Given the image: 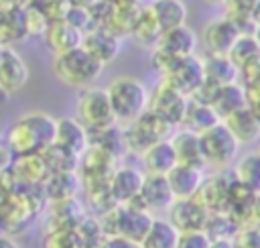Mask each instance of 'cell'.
Returning a JSON list of instances; mask_svg holds the SVG:
<instances>
[{"label":"cell","mask_w":260,"mask_h":248,"mask_svg":"<svg viewBox=\"0 0 260 248\" xmlns=\"http://www.w3.org/2000/svg\"><path fill=\"white\" fill-rule=\"evenodd\" d=\"M55 132L57 120L53 116L47 112H28L8 126L4 142L10 146L14 157L41 154L55 142Z\"/></svg>","instance_id":"1"},{"label":"cell","mask_w":260,"mask_h":248,"mask_svg":"<svg viewBox=\"0 0 260 248\" xmlns=\"http://www.w3.org/2000/svg\"><path fill=\"white\" fill-rule=\"evenodd\" d=\"M106 65H102L93 55H89L83 47L69 51L65 55H57L51 61V71L57 81H61L67 87L75 89H87L91 87L98 77L102 75Z\"/></svg>","instance_id":"2"},{"label":"cell","mask_w":260,"mask_h":248,"mask_svg":"<svg viewBox=\"0 0 260 248\" xmlns=\"http://www.w3.org/2000/svg\"><path fill=\"white\" fill-rule=\"evenodd\" d=\"M116 120L120 126H126L134 120H138L142 114L148 112V102H150V91L146 85L130 75H120L110 81L106 87Z\"/></svg>","instance_id":"3"},{"label":"cell","mask_w":260,"mask_h":248,"mask_svg":"<svg viewBox=\"0 0 260 248\" xmlns=\"http://www.w3.org/2000/svg\"><path fill=\"white\" fill-rule=\"evenodd\" d=\"M154 218L156 215L148 213L136 203H124V205H116L110 211H106L100 218V222L108 238H126V240L140 244L144 236L148 234Z\"/></svg>","instance_id":"4"},{"label":"cell","mask_w":260,"mask_h":248,"mask_svg":"<svg viewBox=\"0 0 260 248\" xmlns=\"http://www.w3.org/2000/svg\"><path fill=\"white\" fill-rule=\"evenodd\" d=\"M75 114H77V120L89 130V134L118 124L110 96H108V89L95 87V85L81 89L77 94Z\"/></svg>","instance_id":"5"},{"label":"cell","mask_w":260,"mask_h":248,"mask_svg":"<svg viewBox=\"0 0 260 248\" xmlns=\"http://www.w3.org/2000/svg\"><path fill=\"white\" fill-rule=\"evenodd\" d=\"M199 138H201L203 161L207 167L223 173L225 169L236 165L240 142L236 140V136L230 132V128L223 122H219L213 128H209L207 132L199 134Z\"/></svg>","instance_id":"6"},{"label":"cell","mask_w":260,"mask_h":248,"mask_svg":"<svg viewBox=\"0 0 260 248\" xmlns=\"http://www.w3.org/2000/svg\"><path fill=\"white\" fill-rule=\"evenodd\" d=\"M122 128H124V140H126L128 152H134L138 157H142L156 142L167 140V138L173 136L171 134L173 128L150 112L142 114L138 120H134V122H130Z\"/></svg>","instance_id":"7"},{"label":"cell","mask_w":260,"mask_h":248,"mask_svg":"<svg viewBox=\"0 0 260 248\" xmlns=\"http://www.w3.org/2000/svg\"><path fill=\"white\" fill-rule=\"evenodd\" d=\"M189 102H191L189 96L181 94L179 89H175L173 85H169L167 81L160 79L158 85L150 91L148 112L154 114L156 118H160L171 128H179V126H183Z\"/></svg>","instance_id":"8"},{"label":"cell","mask_w":260,"mask_h":248,"mask_svg":"<svg viewBox=\"0 0 260 248\" xmlns=\"http://www.w3.org/2000/svg\"><path fill=\"white\" fill-rule=\"evenodd\" d=\"M162 81L173 85L185 96H193L205 81L203 73V59L199 55H189L181 59H173L169 69L162 73Z\"/></svg>","instance_id":"9"},{"label":"cell","mask_w":260,"mask_h":248,"mask_svg":"<svg viewBox=\"0 0 260 248\" xmlns=\"http://www.w3.org/2000/svg\"><path fill=\"white\" fill-rule=\"evenodd\" d=\"M138 207L146 209L148 213H169L171 205L175 203V195H173V189L169 185V179L167 175H146L144 177V183H142V189H140V195L136 201Z\"/></svg>","instance_id":"10"},{"label":"cell","mask_w":260,"mask_h":248,"mask_svg":"<svg viewBox=\"0 0 260 248\" xmlns=\"http://www.w3.org/2000/svg\"><path fill=\"white\" fill-rule=\"evenodd\" d=\"M181 234L185 232H205L207 220H209V211L203 207V203L197 197L191 199H175V203L169 209V218H167Z\"/></svg>","instance_id":"11"},{"label":"cell","mask_w":260,"mask_h":248,"mask_svg":"<svg viewBox=\"0 0 260 248\" xmlns=\"http://www.w3.org/2000/svg\"><path fill=\"white\" fill-rule=\"evenodd\" d=\"M28 81V65L18 55L14 47H6L0 51V91L16 94Z\"/></svg>","instance_id":"12"},{"label":"cell","mask_w":260,"mask_h":248,"mask_svg":"<svg viewBox=\"0 0 260 248\" xmlns=\"http://www.w3.org/2000/svg\"><path fill=\"white\" fill-rule=\"evenodd\" d=\"M238 37L240 33L228 16L209 20L201 33V41H203L207 55H228L234 43L238 41Z\"/></svg>","instance_id":"13"},{"label":"cell","mask_w":260,"mask_h":248,"mask_svg":"<svg viewBox=\"0 0 260 248\" xmlns=\"http://www.w3.org/2000/svg\"><path fill=\"white\" fill-rule=\"evenodd\" d=\"M144 177H146V173L136 167H130V165L116 167L110 177V191H112V197L116 199V203L124 205V203L136 201L140 195Z\"/></svg>","instance_id":"14"},{"label":"cell","mask_w":260,"mask_h":248,"mask_svg":"<svg viewBox=\"0 0 260 248\" xmlns=\"http://www.w3.org/2000/svg\"><path fill=\"white\" fill-rule=\"evenodd\" d=\"M55 144L81 159L85 154V150L91 146V136H89V130L77 118L65 116V118L57 120Z\"/></svg>","instance_id":"15"},{"label":"cell","mask_w":260,"mask_h":248,"mask_svg":"<svg viewBox=\"0 0 260 248\" xmlns=\"http://www.w3.org/2000/svg\"><path fill=\"white\" fill-rule=\"evenodd\" d=\"M197 43H199V39H197L195 30L187 24H181V26L165 30L152 51H160L173 59H181V57L195 55Z\"/></svg>","instance_id":"16"},{"label":"cell","mask_w":260,"mask_h":248,"mask_svg":"<svg viewBox=\"0 0 260 248\" xmlns=\"http://www.w3.org/2000/svg\"><path fill=\"white\" fill-rule=\"evenodd\" d=\"M232 181H234V177L228 179L223 173L205 177V181H203V185L197 193V199L203 203V207L209 213H223V211L228 213Z\"/></svg>","instance_id":"17"},{"label":"cell","mask_w":260,"mask_h":248,"mask_svg":"<svg viewBox=\"0 0 260 248\" xmlns=\"http://www.w3.org/2000/svg\"><path fill=\"white\" fill-rule=\"evenodd\" d=\"M89 55H93L102 65L112 63L120 49H122V39L114 35L112 30L106 28H93L83 35V45H81Z\"/></svg>","instance_id":"18"},{"label":"cell","mask_w":260,"mask_h":248,"mask_svg":"<svg viewBox=\"0 0 260 248\" xmlns=\"http://www.w3.org/2000/svg\"><path fill=\"white\" fill-rule=\"evenodd\" d=\"M167 179H169L175 199H191V197H197V193L205 181V173L201 167L177 165L167 175Z\"/></svg>","instance_id":"19"},{"label":"cell","mask_w":260,"mask_h":248,"mask_svg":"<svg viewBox=\"0 0 260 248\" xmlns=\"http://www.w3.org/2000/svg\"><path fill=\"white\" fill-rule=\"evenodd\" d=\"M45 45L49 47V51L55 57L65 55L83 45V33H79L67 20H53L45 33Z\"/></svg>","instance_id":"20"},{"label":"cell","mask_w":260,"mask_h":248,"mask_svg":"<svg viewBox=\"0 0 260 248\" xmlns=\"http://www.w3.org/2000/svg\"><path fill=\"white\" fill-rule=\"evenodd\" d=\"M209 106L215 110V114L223 122L228 116H232L234 112H238V110H242V108L248 106V98H246L244 85L238 81V83L215 87L213 94H211V98H209Z\"/></svg>","instance_id":"21"},{"label":"cell","mask_w":260,"mask_h":248,"mask_svg":"<svg viewBox=\"0 0 260 248\" xmlns=\"http://www.w3.org/2000/svg\"><path fill=\"white\" fill-rule=\"evenodd\" d=\"M171 142H173V148H175L179 165H191V167H201V169L205 167L199 134L181 128V130L173 132Z\"/></svg>","instance_id":"22"},{"label":"cell","mask_w":260,"mask_h":248,"mask_svg":"<svg viewBox=\"0 0 260 248\" xmlns=\"http://www.w3.org/2000/svg\"><path fill=\"white\" fill-rule=\"evenodd\" d=\"M140 159H142V167L146 175H169L179 165L171 138L156 142Z\"/></svg>","instance_id":"23"},{"label":"cell","mask_w":260,"mask_h":248,"mask_svg":"<svg viewBox=\"0 0 260 248\" xmlns=\"http://www.w3.org/2000/svg\"><path fill=\"white\" fill-rule=\"evenodd\" d=\"M223 124L230 128V132L236 136V140L242 144H254L260 140V122L254 116V112L246 106L238 112H234L232 116H228L223 120Z\"/></svg>","instance_id":"24"},{"label":"cell","mask_w":260,"mask_h":248,"mask_svg":"<svg viewBox=\"0 0 260 248\" xmlns=\"http://www.w3.org/2000/svg\"><path fill=\"white\" fill-rule=\"evenodd\" d=\"M203 73H205V81L215 87L238 83L240 79V69L230 61L228 55H205Z\"/></svg>","instance_id":"25"},{"label":"cell","mask_w":260,"mask_h":248,"mask_svg":"<svg viewBox=\"0 0 260 248\" xmlns=\"http://www.w3.org/2000/svg\"><path fill=\"white\" fill-rule=\"evenodd\" d=\"M26 37H28V30H26L24 8L0 12V49L12 47L14 43L24 41Z\"/></svg>","instance_id":"26"},{"label":"cell","mask_w":260,"mask_h":248,"mask_svg":"<svg viewBox=\"0 0 260 248\" xmlns=\"http://www.w3.org/2000/svg\"><path fill=\"white\" fill-rule=\"evenodd\" d=\"M148 8L154 14L156 22L160 24L162 33L169 28L181 26L187 20V6L183 0H152Z\"/></svg>","instance_id":"27"},{"label":"cell","mask_w":260,"mask_h":248,"mask_svg":"<svg viewBox=\"0 0 260 248\" xmlns=\"http://www.w3.org/2000/svg\"><path fill=\"white\" fill-rule=\"evenodd\" d=\"M12 173L16 179L28 183V185H37V183H45L51 177V169L47 167L43 154H28V157H16Z\"/></svg>","instance_id":"28"},{"label":"cell","mask_w":260,"mask_h":248,"mask_svg":"<svg viewBox=\"0 0 260 248\" xmlns=\"http://www.w3.org/2000/svg\"><path fill=\"white\" fill-rule=\"evenodd\" d=\"M130 35H132L134 41H136L140 47H144V49H154V47H156V43H158V39H160V35H162V28H160V24L156 22L154 14L150 12L148 4L138 12V16H136V20H134V24H132V33H130Z\"/></svg>","instance_id":"29"},{"label":"cell","mask_w":260,"mask_h":248,"mask_svg":"<svg viewBox=\"0 0 260 248\" xmlns=\"http://www.w3.org/2000/svg\"><path fill=\"white\" fill-rule=\"evenodd\" d=\"M219 122H221L219 116L215 114V110L209 104L191 100L189 108H187V114H185V120H183V128L191 130L195 134H203V132H207L209 128H213Z\"/></svg>","instance_id":"30"},{"label":"cell","mask_w":260,"mask_h":248,"mask_svg":"<svg viewBox=\"0 0 260 248\" xmlns=\"http://www.w3.org/2000/svg\"><path fill=\"white\" fill-rule=\"evenodd\" d=\"M181 232L167 220V218H154L148 234L140 242L142 248H177Z\"/></svg>","instance_id":"31"},{"label":"cell","mask_w":260,"mask_h":248,"mask_svg":"<svg viewBox=\"0 0 260 248\" xmlns=\"http://www.w3.org/2000/svg\"><path fill=\"white\" fill-rule=\"evenodd\" d=\"M89 136H91V146L104 150L114 161H118L120 157H124L128 152L126 140H124V128L120 124H114V126H110L106 130H100V132H93Z\"/></svg>","instance_id":"32"},{"label":"cell","mask_w":260,"mask_h":248,"mask_svg":"<svg viewBox=\"0 0 260 248\" xmlns=\"http://www.w3.org/2000/svg\"><path fill=\"white\" fill-rule=\"evenodd\" d=\"M234 179L254 191L260 193V152H246L234 165Z\"/></svg>","instance_id":"33"},{"label":"cell","mask_w":260,"mask_h":248,"mask_svg":"<svg viewBox=\"0 0 260 248\" xmlns=\"http://www.w3.org/2000/svg\"><path fill=\"white\" fill-rule=\"evenodd\" d=\"M228 57H230V61H232L240 71H242L244 67H248L250 63L258 61V59H260V45H258L256 37H254V35H242V37H238V41H236L234 47L230 49Z\"/></svg>","instance_id":"34"},{"label":"cell","mask_w":260,"mask_h":248,"mask_svg":"<svg viewBox=\"0 0 260 248\" xmlns=\"http://www.w3.org/2000/svg\"><path fill=\"white\" fill-rule=\"evenodd\" d=\"M77 189V175L73 171L69 173H51V177L45 181V191L53 201L73 199Z\"/></svg>","instance_id":"35"},{"label":"cell","mask_w":260,"mask_h":248,"mask_svg":"<svg viewBox=\"0 0 260 248\" xmlns=\"http://www.w3.org/2000/svg\"><path fill=\"white\" fill-rule=\"evenodd\" d=\"M238 230H240V226L230 213H225V211L223 213H209L205 234L211 240H232Z\"/></svg>","instance_id":"36"},{"label":"cell","mask_w":260,"mask_h":248,"mask_svg":"<svg viewBox=\"0 0 260 248\" xmlns=\"http://www.w3.org/2000/svg\"><path fill=\"white\" fill-rule=\"evenodd\" d=\"M24 18H26L28 37H39V35L45 37L47 28L51 26V18L43 10V6L37 4V2H30L28 6H24Z\"/></svg>","instance_id":"37"},{"label":"cell","mask_w":260,"mask_h":248,"mask_svg":"<svg viewBox=\"0 0 260 248\" xmlns=\"http://www.w3.org/2000/svg\"><path fill=\"white\" fill-rule=\"evenodd\" d=\"M43 248H85L75 230H47Z\"/></svg>","instance_id":"38"},{"label":"cell","mask_w":260,"mask_h":248,"mask_svg":"<svg viewBox=\"0 0 260 248\" xmlns=\"http://www.w3.org/2000/svg\"><path fill=\"white\" fill-rule=\"evenodd\" d=\"M258 0H225L223 2V16L228 18H238V16H252L254 6Z\"/></svg>","instance_id":"39"},{"label":"cell","mask_w":260,"mask_h":248,"mask_svg":"<svg viewBox=\"0 0 260 248\" xmlns=\"http://www.w3.org/2000/svg\"><path fill=\"white\" fill-rule=\"evenodd\" d=\"M211 238L201 230V232H185L179 236L177 248H209Z\"/></svg>","instance_id":"40"},{"label":"cell","mask_w":260,"mask_h":248,"mask_svg":"<svg viewBox=\"0 0 260 248\" xmlns=\"http://www.w3.org/2000/svg\"><path fill=\"white\" fill-rule=\"evenodd\" d=\"M98 248H142V246L126 238H106Z\"/></svg>","instance_id":"41"},{"label":"cell","mask_w":260,"mask_h":248,"mask_svg":"<svg viewBox=\"0 0 260 248\" xmlns=\"http://www.w3.org/2000/svg\"><path fill=\"white\" fill-rule=\"evenodd\" d=\"M246 98H248V108L254 112V116L260 122V89H246Z\"/></svg>","instance_id":"42"},{"label":"cell","mask_w":260,"mask_h":248,"mask_svg":"<svg viewBox=\"0 0 260 248\" xmlns=\"http://www.w3.org/2000/svg\"><path fill=\"white\" fill-rule=\"evenodd\" d=\"M12 159H14V152L10 150V146L6 142H0V171H6L12 165Z\"/></svg>","instance_id":"43"},{"label":"cell","mask_w":260,"mask_h":248,"mask_svg":"<svg viewBox=\"0 0 260 248\" xmlns=\"http://www.w3.org/2000/svg\"><path fill=\"white\" fill-rule=\"evenodd\" d=\"M28 4H30V0H0V12L14 10V8H24Z\"/></svg>","instance_id":"44"},{"label":"cell","mask_w":260,"mask_h":248,"mask_svg":"<svg viewBox=\"0 0 260 248\" xmlns=\"http://www.w3.org/2000/svg\"><path fill=\"white\" fill-rule=\"evenodd\" d=\"M248 226L260 228V193H258L256 199H254V207H252V215H250V224H248Z\"/></svg>","instance_id":"45"},{"label":"cell","mask_w":260,"mask_h":248,"mask_svg":"<svg viewBox=\"0 0 260 248\" xmlns=\"http://www.w3.org/2000/svg\"><path fill=\"white\" fill-rule=\"evenodd\" d=\"M0 248H20V244L12 238V236H6V234H0Z\"/></svg>","instance_id":"46"},{"label":"cell","mask_w":260,"mask_h":248,"mask_svg":"<svg viewBox=\"0 0 260 248\" xmlns=\"http://www.w3.org/2000/svg\"><path fill=\"white\" fill-rule=\"evenodd\" d=\"M67 2H69V6H75V8H91L100 0H67Z\"/></svg>","instance_id":"47"},{"label":"cell","mask_w":260,"mask_h":248,"mask_svg":"<svg viewBox=\"0 0 260 248\" xmlns=\"http://www.w3.org/2000/svg\"><path fill=\"white\" fill-rule=\"evenodd\" d=\"M209 248H234V244L232 240H211Z\"/></svg>","instance_id":"48"},{"label":"cell","mask_w":260,"mask_h":248,"mask_svg":"<svg viewBox=\"0 0 260 248\" xmlns=\"http://www.w3.org/2000/svg\"><path fill=\"white\" fill-rule=\"evenodd\" d=\"M252 18H254V22L260 26V0H258V4L254 6V12H252Z\"/></svg>","instance_id":"49"},{"label":"cell","mask_w":260,"mask_h":248,"mask_svg":"<svg viewBox=\"0 0 260 248\" xmlns=\"http://www.w3.org/2000/svg\"><path fill=\"white\" fill-rule=\"evenodd\" d=\"M201 2H205V4H209V6H223L225 0H201Z\"/></svg>","instance_id":"50"},{"label":"cell","mask_w":260,"mask_h":248,"mask_svg":"<svg viewBox=\"0 0 260 248\" xmlns=\"http://www.w3.org/2000/svg\"><path fill=\"white\" fill-rule=\"evenodd\" d=\"M254 37H256V41H258V45H260V26H258V30H256V35H254Z\"/></svg>","instance_id":"51"},{"label":"cell","mask_w":260,"mask_h":248,"mask_svg":"<svg viewBox=\"0 0 260 248\" xmlns=\"http://www.w3.org/2000/svg\"><path fill=\"white\" fill-rule=\"evenodd\" d=\"M30 2H37V4H45V2H49V0H30Z\"/></svg>","instance_id":"52"},{"label":"cell","mask_w":260,"mask_h":248,"mask_svg":"<svg viewBox=\"0 0 260 248\" xmlns=\"http://www.w3.org/2000/svg\"><path fill=\"white\" fill-rule=\"evenodd\" d=\"M258 152H260V146H258Z\"/></svg>","instance_id":"53"},{"label":"cell","mask_w":260,"mask_h":248,"mask_svg":"<svg viewBox=\"0 0 260 248\" xmlns=\"http://www.w3.org/2000/svg\"><path fill=\"white\" fill-rule=\"evenodd\" d=\"M0 51H2V49H0Z\"/></svg>","instance_id":"54"}]
</instances>
